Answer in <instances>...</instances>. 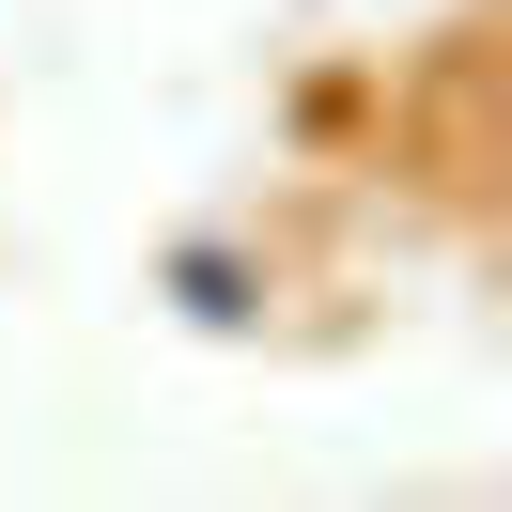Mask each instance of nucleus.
I'll return each mask as SVG.
<instances>
[{
	"instance_id": "1",
	"label": "nucleus",
	"mask_w": 512,
	"mask_h": 512,
	"mask_svg": "<svg viewBox=\"0 0 512 512\" xmlns=\"http://www.w3.org/2000/svg\"><path fill=\"white\" fill-rule=\"evenodd\" d=\"M156 280H171V311L218 326V342H233V326H264V249H233V233H187Z\"/></svg>"
}]
</instances>
